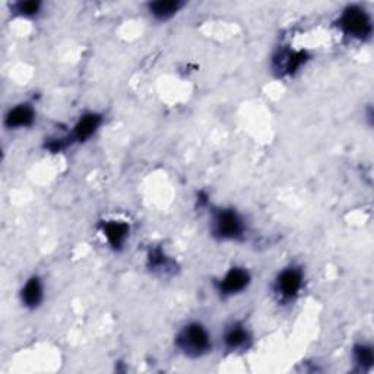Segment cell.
Listing matches in <instances>:
<instances>
[{
  "mask_svg": "<svg viewBox=\"0 0 374 374\" xmlns=\"http://www.w3.org/2000/svg\"><path fill=\"white\" fill-rule=\"evenodd\" d=\"M251 340H252L251 332H248L247 328L240 322H234L226 329L224 345L230 351L246 350L248 345H251Z\"/></svg>",
  "mask_w": 374,
  "mask_h": 374,
  "instance_id": "obj_10",
  "label": "cell"
},
{
  "mask_svg": "<svg viewBox=\"0 0 374 374\" xmlns=\"http://www.w3.org/2000/svg\"><path fill=\"white\" fill-rule=\"evenodd\" d=\"M101 233L113 251L118 252L126 244L131 236V227L124 221H104L101 223Z\"/></svg>",
  "mask_w": 374,
  "mask_h": 374,
  "instance_id": "obj_7",
  "label": "cell"
},
{
  "mask_svg": "<svg viewBox=\"0 0 374 374\" xmlns=\"http://www.w3.org/2000/svg\"><path fill=\"white\" fill-rule=\"evenodd\" d=\"M354 360L363 370L370 368L373 365V363H374L373 348L370 345H365V344L355 345V348H354Z\"/></svg>",
  "mask_w": 374,
  "mask_h": 374,
  "instance_id": "obj_15",
  "label": "cell"
},
{
  "mask_svg": "<svg viewBox=\"0 0 374 374\" xmlns=\"http://www.w3.org/2000/svg\"><path fill=\"white\" fill-rule=\"evenodd\" d=\"M41 8H43V4L39 2V0H26V2L15 4L12 9L19 16L33 18V16H37L41 12Z\"/></svg>",
  "mask_w": 374,
  "mask_h": 374,
  "instance_id": "obj_14",
  "label": "cell"
},
{
  "mask_svg": "<svg viewBox=\"0 0 374 374\" xmlns=\"http://www.w3.org/2000/svg\"><path fill=\"white\" fill-rule=\"evenodd\" d=\"M176 344L184 355L191 358H198L205 355L212 347L211 335L208 329L199 322L187 323L178 332L176 338Z\"/></svg>",
  "mask_w": 374,
  "mask_h": 374,
  "instance_id": "obj_1",
  "label": "cell"
},
{
  "mask_svg": "<svg viewBox=\"0 0 374 374\" xmlns=\"http://www.w3.org/2000/svg\"><path fill=\"white\" fill-rule=\"evenodd\" d=\"M304 285V273L301 268L290 266L280 271L275 279L273 290L278 298L284 303L295 300Z\"/></svg>",
  "mask_w": 374,
  "mask_h": 374,
  "instance_id": "obj_4",
  "label": "cell"
},
{
  "mask_svg": "<svg viewBox=\"0 0 374 374\" xmlns=\"http://www.w3.org/2000/svg\"><path fill=\"white\" fill-rule=\"evenodd\" d=\"M44 298L43 280L39 276H31L21 290V303L26 308H37Z\"/></svg>",
  "mask_w": 374,
  "mask_h": 374,
  "instance_id": "obj_11",
  "label": "cell"
},
{
  "mask_svg": "<svg viewBox=\"0 0 374 374\" xmlns=\"http://www.w3.org/2000/svg\"><path fill=\"white\" fill-rule=\"evenodd\" d=\"M338 26L345 36L354 40H368L373 34V21L370 14L360 5L347 6L338 19Z\"/></svg>",
  "mask_w": 374,
  "mask_h": 374,
  "instance_id": "obj_2",
  "label": "cell"
},
{
  "mask_svg": "<svg viewBox=\"0 0 374 374\" xmlns=\"http://www.w3.org/2000/svg\"><path fill=\"white\" fill-rule=\"evenodd\" d=\"M211 231L220 240H238L246 234V224L237 211L218 209L212 215Z\"/></svg>",
  "mask_w": 374,
  "mask_h": 374,
  "instance_id": "obj_3",
  "label": "cell"
},
{
  "mask_svg": "<svg viewBox=\"0 0 374 374\" xmlns=\"http://www.w3.org/2000/svg\"><path fill=\"white\" fill-rule=\"evenodd\" d=\"M184 4L180 0H157V2L148 4L149 15L157 21H168L174 18L181 9Z\"/></svg>",
  "mask_w": 374,
  "mask_h": 374,
  "instance_id": "obj_12",
  "label": "cell"
},
{
  "mask_svg": "<svg viewBox=\"0 0 374 374\" xmlns=\"http://www.w3.org/2000/svg\"><path fill=\"white\" fill-rule=\"evenodd\" d=\"M36 121V110L29 104H18L5 116V126L8 129L31 128Z\"/></svg>",
  "mask_w": 374,
  "mask_h": 374,
  "instance_id": "obj_9",
  "label": "cell"
},
{
  "mask_svg": "<svg viewBox=\"0 0 374 374\" xmlns=\"http://www.w3.org/2000/svg\"><path fill=\"white\" fill-rule=\"evenodd\" d=\"M148 265L152 271H168L171 268V261L161 248H152L148 255Z\"/></svg>",
  "mask_w": 374,
  "mask_h": 374,
  "instance_id": "obj_13",
  "label": "cell"
},
{
  "mask_svg": "<svg viewBox=\"0 0 374 374\" xmlns=\"http://www.w3.org/2000/svg\"><path fill=\"white\" fill-rule=\"evenodd\" d=\"M252 276L244 268H231L218 283L216 291L223 297H231L243 293L248 285H251Z\"/></svg>",
  "mask_w": 374,
  "mask_h": 374,
  "instance_id": "obj_5",
  "label": "cell"
},
{
  "mask_svg": "<svg viewBox=\"0 0 374 374\" xmlns=\"http://www.w3.org/2000/svg\"><path fill=\"white\" fill-rule=\"evenodd\" d=\"M307 60L305 51L280 50L273 56V69L283 75H294Z\"/></svg>",
  "mask_w": 374,
  "mask_h": 374,
  "instance_id": "obj_6",
  "label": "cell"
},
{
  "mask_svg": "<svg viewBox=\"0 0 374 374\" xmlns=\"http://www.w3.org/2000/svg\"><path fill=\"white\" fill-rule=\"evenodd\" d=\"M103 123V116L98 113H85L84 116H81V118L78 120V123L75 124L74 132H72V139L76 142H86L88 139H91L94 135L97 133V131L100 129Z\"/></svg>",
  "mask_w": 374,
  "mask_h": 374,
  "instance_id": "obj_8",
  "label": "cell"
}]
</instances>
